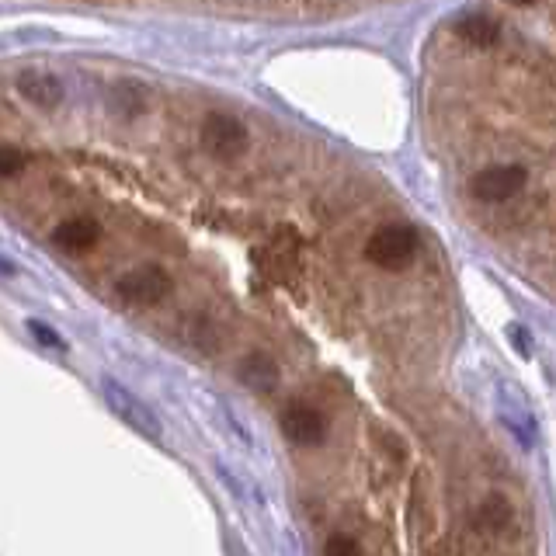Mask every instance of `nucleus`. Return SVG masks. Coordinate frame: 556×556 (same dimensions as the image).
I'll use <instances>...</instances> for the list:
<instances>
[{
    "instance_id": "nucleus-1",
    "label": "nucleus",
    "mask_w": 556,
    "mask_h": 556,
    "mask_svg": "<svg viewBox=\"0 0 556 556\" xmlns=\"http://www.w3.org/2000/svg\"><path fill=\"white\" fill-rule=\"evenodd\" d=\"M365 254L379 268H404L417 254V233L404 223L379 226L369 237V244H365Z\"/></svg>"
},
{
    "instance_id": "nucleus-2",
    "label": "nucleus",
    "mask_w": 556,
    "mask_h": 556,
    "mask_svg": "<svg viewBox=\"0 0 556 556\" xmlns=\"http://www.w3.org/2000/svg\"><path fill=\"white\" fill-rule=\"evenodd\" d=\"M101 393H105V404L112 407L119 421H126L129 428L139 431V435H146V438H153V442H157V438H160V421H157V414H153L150 407H146L143 400L136 397V393H129L126 386H122L119 379H112V376L101 379Z\"/></svg>"
},
{
    "instance_id": "nucleus-3",
    "label": "nucleus",
    "mask_w": 556,
    "mask_h": 556,
    "mask_svg": "<svg viewBox=\"0 0 556 556\" xmlns=\"http://www.w3.org/2000/svg\"><path fill=\"white\" fill-rule=\"evenodd\" d=\"M202 146L219 160L240 157V153L247 150V129L240 126L233 115L212 112L206 115V122H202Z\"/></svg>"
},
{
    "instance_id": "nucleus-4",
    "label": "nucleus",
    "mask_w": 556,
    "mask_h": 556,
    "mask_svg": "<svg viewBox=\"0 0 556 556\" xmlns=\"http://www.w3.org/2000/svg\"><path fill=\"white\" fill-rule=\"evenodd\" d=\"M115 292L133 306H153V303H160V299H167V292H171V278L153 265L133 268V272H126L119 282H115Z\"/></svg>"
},
{
    "instance_id": "nucleus-5",
    "label": "nucleus",
    "mask_w": 556,
    "mask_h": 556,
    "mask_svg": "<svg viewBox=\"0 0 556 556\" xmlns=\"http://www.w3.org/2000/svg\"><path fill=\"white\" fill-rule=\"evenodd\" d=\"M282 435L289 438L292 445H320L327 435V421L313 404L292 400L282 411Z\"/></svg>"
},
{
    "instance_id": "nucleus-6",
    "label": "nucleus",
    "mask_w": 556,
    "mask_h": 556,
    "mask_svg": "<svg viewBox=\"0 0 556 556\" xmlns=\"http://www.w3.org/2000/svg\"><path fill=\"white\" fill-rule=\"evenodd\" d=\"M525 188V171L518 164H497L487 167L473 178V195L480 202H508Z\"/></svg>"
},
{
    "instance_id": "nucleus-7",
    "label": "nucleus",
    "mask_w": 556,
    "mask_h": 556,
    "mask_svg": "<svg viewBox=\"0 0 556 556\" xmlns=\"http://www.w3.org/2000/svg\"><path fill=\"white\" fill-rule=\"evenodd\" d=\"M511 522H515L511 501L504 494H490L477 508V515H473V532L477 536H508Z\"/></svg>"
},
{
    "instance_id": "nucleus-8",
    "label": "nucleus",
    "mask_w": 556,
    "mask_h": 556,
    "mask_svg": "<svg viewBox=\"0 0 556 556\" xmlns=\"http://www.w3.org/2000/svg\"><path fill=\"white\" fill-rule=\"evenodd\" d=\"M98 237H101V226L91 216H73L53 230V247H60L67 254H80V251H91L98 244Z\"/></svg>"
},
{
    "instance_id": "nucleus-9",
    "label": "nucleus",
    "mask_w": 556,
    "mask_h": 556,
    "mask_svg": "<svg viewBox=\"0 0 556 556\" xmlns=\"http://www.w3.org/2000/svg\"><path fill=\"white\" fill-rule=\"evenodd\" d=\"M240 379H244L251 390L258 393H272L278 386V365L272 355H265V351H251V355L240 362Z\"/></svg>"
},
{
    "instance_id": "nucleus-10",
    "label": "nucleus",
    "mask_w": 556,
    "mask_h": 556,
    "mask_svg": "<svg viewBox=\"0 0 556 556\" xmlns=\"http://www.w3.org/2000/svg\"><path fill=\"white\" fill-rule=\"evenodd\" d=\"M18 91L25 94L32 105H42V108H53L63 101V84L53 73H21Z\"/></svg>"
},
{
    "instance_id": "nucleus-11",
    "label": "nucleus",
    "mask_w": 556,
    "mask_h": 556,
    "mask_svg": "<svg viewBox=\"0 0 556 556\" xmlns=\"http://www.w3.org/2000/svg\"><path fill=\"white\" fill-rule=\"evenodd\" d=\"M456 35L463 42H470V46H494L497 35H501V28H497L494 18H487V14H466V18L456 21Z\"/></svg>"
},
{
    "instance_id": "nucleus-12",
    "label": "nucleus",
    "mask_w": 556,
    "mask_h": 556,
    "mask_svg": "<svg viewBox=\"0 0 556 556\" xmlns=\"http://www.w3.org/2000/svg\"><path fill=\"white\" fill-rule=\"evenodd\" d=\"M324 556H365V553H362V546H358L355 539L345 536V532H338V536L327 539Z\"/></svg>"
},
{
    "instance_id": "nucleus-13",
    "label": "nucleus",
    "mask_w": 556,
    "mask_h": 556,
    "mask_svg": "<svg viewBox=\"0 0 556 556\" xmlns=\"http://www.w3.org/2000/svg\"><path fill=\"white\" fill-rule=\"evenodd\" d=\"M25 327H28V334H35V338H39L46 348H56V351H63V348H67V341H63L56 331H49V324H42V320H28Z\"/></svg>"
},
{
    "instance_id": "nucleus-14",
    "label": "nucleus",
    "mask_w": 556,
    "mask_h": 556,
    "mask_svg": "<svg viewBox=\"0 0 556 556\" xmlns=\"http://www.w3.org/2000/svg\"><path fill=\"white\" fill-rule=\"evenodd\" d=\"M21 167H25V157H21L18 150H11V146H0V178L18 174Z\"/></svg>"
},
{
    "instance_id": "nucleus-15",
    "label": "nucleus",
    "mask_w": 556,
    "mask_h": 556,
    "mask_svg": "<svg viewBox=\"0 0 556 556\" xmlns=\"http://www.w3.org/2000/svg\"><path fill=\"white\" fill-rule=\"evenodd\" d=\"M0 272H4V275H14V272H18V268H14V261H11V258H4V254H0Z\"/></svg>"
},
{
    "instance_id": "nucleus-16",
    "label": "nucleus",
    "mask_w": 556,
    "mask_h": 556,
    "mask_svg": "<svg viewBox=\"0 0 556 556\" xmlns=\"http://www.w3.org/2000/svg\"><path fill=\"white\" fill-rule=\"evenodd\" d=\"M508 4H518V7H525V4H532V0H508Z\"/></svg>"
}]
</instances>
